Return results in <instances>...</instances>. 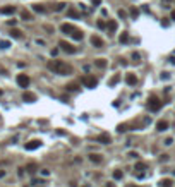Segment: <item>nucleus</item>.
I'll return each instance as SVG.
<instances>
[{"mask_svg":"<svg viewBox=\"0 0 175 187\" xmlns=\"http://www.w3.org/2000/svg\"><path fill=\"white\" fill-rule=\"evenodd\" d=\"M65 5H67V3L60 2V3H57V5H55V9H53V10H55V12H60V10H64V9H65Z\"/></svg>","mask_w":175,"mask_h":187,"instance_id":"nucleus-26","label":"nucleus"},{"mask_svg":"<svg viewBox=\"0 0 175 187\" xmlns=\"http://www.w3.org/2000/svg\"><path fill=\"white\" fill-rule=\"evenodd\" d=\"M160 160H161V161H167V160H168V154H161Z\"/></svg>","mask_w":175,"mask_h":187,"instance_id":"nucleus-38","label":"nucleus"},{"mask_svg":"<svg viewBox=\"0 0 175 187\" xmlns=\"http://www.w3.org/2000/svg\"><path fill=\"white\" fill-rule=\"evenodd\" d=\"M129 158H137V153H134V151H131V153H129Z\"/></svg>","mask_w":175,"mask_h":187,"instance_id":"nucleus-39","label":"nucleus"},{"mask_svg":"<svg viewBox=\"0 0 175 187\" xmlns=\"http://www.w3.org/2000/svg\"><path fill=\"white\" fill-rule=\"evenodd\" d=\"M17 84H19V88H28L29 86V77L26 74H19L17 75Z\"/></svg>","mask_w":175,"mask_h":187,"instance_id":"nucleus-5","label":"nucleus"},{"mask_svg":"<svg viewBox=\"0 0 175 187\" xmlns=\"http://www.w3.org/2000/svg\"><path fill=\"white\" fill-rule=\"evenodd\" d=\"M21 17L24 19V21H33V16H31L28 10H22V12H21Z\"/></svg>","mask_w":175,"mask_h":187,"instance_id":"nucleus-21","label":"nucleus"},{"mask_svg":"<svg viewBox=\"0 0 175 187\" xmlns=\"http://www.w3.org/2000/svg\"><path fill=\"white\" fill-rule=\"evenodd\" d=\"M167 129H168V122L167 120H158L156 122V131L158 132H165Z\"/></svg>","mask_w":175,"mask_h":187,"instance_id":"nucleus-9","label":"nucleus"},{"mask_svg":"<svg viewBox=\"0 0 175 187\" xmlns=\"http://www.w3.org/2000/svg\"><path fill=\"white\" fill-rule=\"evenodd\" d=\"M39 146H41V141H38V139H35V141H29L24 148H26V151H35L38 150Z\"/></svg>","mask_w":175,"mask_h":187,"instance_id":"nucleus-6","label":"nucleus"},{"mask_svg":"<svg viewBox=\"0 0 175 187\" xmlns=\"http://www.w3.org/2000/svg\"><path fill=\"white\" fill-rule=\"evenodd\" d=\"M22 100H24V101H28V103H35V101H36V94L26 91V93L22 94Z\"/></svg>","mask_w":175,"mask_h":187,"instance_id":"nucleus-13","label":"nucleus"},{"mask_svg":"<svg viewBox=\"0 0 175 187\" xmlns=\"http://www.w3.org/2000/svg\"><path fill=\"white\" fill-rule=\"evenodd\" d=\"M84 187H88V186H84Z\"/></svg>","mask_w":175,"mask_h":187,"instance_id":"nucleus-47","label":"nucleus"},{"mask_svg":"<svg viewBox=\"0 0 175 187\" xmlns=\"http://www.w3.org/2000/svg\"><path fill=\"white\" fill-rule=\"evenodd\" d=\"M16 12V7L14 5H5V7H0V14L2 16H10Z\"/></svg>","mask_w":175,"mask_h":187,"instance_id":"nucleus-7","label":"nucleus"},{"mask_svg":"<svg viewBox=\"0 0 175 187\" xmlns=\"http://www.w3.org/2000/svg\"><path fill=\"white\" fill-rule=\"evenodd\" d=\"M48 69L53 72V74H58V75H67L72 72V67L67 65L65 62L62 60H50L48 62Z\"/></svg>","mask_w":175,"mask_h":187,"instance_id":"nucleus-1","label":"nucleus"},{"mask_svg":"<svg viewBox=\"0 0 175 187\" xmlns=\"http://www.w3.org/2000/svg\"><path fill=\"white\" fill-rule=\"evenodd\" d=\"M67 17L71 19H79V14L74 10V9H67Z\"/></svg>","mask_w":175,"mask_h":187,"instance_id":"nucleus-18","label":"nucleus"},{"mask_svg":"<svg viewBox=\"0 0 175 187\" xmlns=\"http://www.w3.org/2000/svg\"><path fill=\"white\" fill-rule=\"evenodd\" d=\"M82 84H84L86 88H89V89H95L98 86V81L93 77V75H84V77H82Z\"/></svg>","mask_w":175,"mask_h":187,"instance_id":"nucleus-2","label":"nucleus"},{"mask_svg":"<svg viewBox=\"0 0 175 187\" xmlns=\"http://www.w3.org/2000/svg\"><path fill=\"white\" fill-rule=\"evenodd\" d=\"M118 41H120V43H127V41H129V33L124 31V33L120 35V38H118Z\"/></svg>","mask_w":175,"mask_h":187,"instance_id":"nucleus-22","label":"nucleus"},{"mask_svg":"<svg viewBox=\"0 0 175 187\" xmlns=\"http://www.w3.org/2000/svg\"><path fill=\"white\" fill-rule=\"evenodd\" d=\"M96 141L100 143V144H110V143H112V139H110L108 134H101V136H98Z\"/></svg>","mask_w":175,"mask_h":187,"instance_id":"nucleus-12","label":"nucleus"},{"mask_svg":"<svg viewBox=\"0 0 175 187\" xmlns=\"http://www.w3.org/2000/svg\"><path fill=\"white\" fill-rule=\"evenodd\" d=\"M131 16H132L134 19H137V16H139V10H137L136 7H134V9H131Z\"/></svg>","mask_w":175,"mask_h":187,"instance_id":"nucleus-30","label":"nucleus"},{"mask_svg":"<svg viewBox=\"0 0 175 187\" xmlns=\"http://www.w3.org/2000/svg\"><path fill=\"white\" fill-rule=\"evenodd\" d=\"M35 170H36V165H35V163H31V165H28V172H31V173H33Z\"/></svg>","mask_w":175,"mask_h":187,"instance_id":"nucleus-34","label":"nucleus"},{"mask_svg":"<svg viewBox=\"0 0 175 187\" xmlns=\"http://www.w3.org/2000/svg\"><path fill=\"white\" fill-rule=\"evenodd\" d=\"M95 65H96L98 69H105L107 67V60L105 58H96L95 60Z\"/></svg>","mask_w":175,"mask_h":187,"instance_id":"nucleus-15","label":"nucleus"},{"mask_svg":"<svg viewBox=\"0 0 175 187\" xmlns=\"http://www.w3.org/2000/svg\"><path fill=\"white\" fill-rule=\"evenodd\" d=\"M132 58H134V60H136V62H139V60H141V55H139V53H136V52H134V53H132Z\"/></svg>","mask_w":175,"mask_h":187,"instance_id":"nucleus-36","label":"nucleus"},{"mask_svg":"<svg viewBox=\"0 0 175 187\" xmlns=\"http://www.w3.org/2000/svg\"><path fill=\"white\" fill-rule=\"evenodd\" d=\"M167 2H170V0H167Z\"/></svg>","mask_w":175,"mask_h":187,"instance_id":"nucleus-46","label":"nucleus"},{"mask_svg":"<svg viewBox=\"0 0 175 187\" xmlns=\"http://www.w3.org/2000/svg\"><path fill=\"white\" fill-rule=\"evenodd\" d=\"M168 77H170V75L167 74V72H163V74H161V79H168Z\"/></svg>","mask_w":175,"mask_h":187,"instance_id":"nucleus-43","label":"nucleus"},{"mask_svg":"<svg viewBox=\"0 0 175 187\" xmlns=\"http://www.w3.org/2000/svg\"><path fill=\"white\" fill-rule=\"evenodd\" d=\"M33 10H35V12H39V14H43V12H45V7H43V5H39V3H33Z\"/></svg>","mask_w":175,"mask_h":187,"instance_id":"nucleus-20","label":"nucleus"},{"mask_svg":"<svg viewBox=\"0 0 175 187\" xmlns=\"http://www.w3.org/2000/svg\"><path fill=\"white\" fill-rule=\"evenodd\" d=\"M125 131H127V125H124V124H120L117 127V132H125Z\"/></svg>","mask_w":175,"mask_h":187,"instance_id":"nucleus-31","label":"nucleus"},{"mask_svg":"<svg viewBox=\"0 0 175 187\" xmlns=\"http://www.w3.org/2000/svg\"><path fill=\"white\" fill-rule=\"evenodd\" d=\"M60 31H62V33H65V35H72V33L76 31V28H74L72 24H67V22H65V24H62V26H60Z\"/></svg>","mask_w":175,"mask_h":187,"instance_id":"nucleus-8","label":"nucleus"},{"mask_svg":"<svg viewBox=\"0 0 175 187\" xmlns=\"http://www.w3.org/2000/svg\"><path fill=\"white\" fill-rule=\"evenodd\" d=\"M71 36L74 38V39H76V41H81V39H82V38H84V33H82V31H79V29H76V31H74V33H72V35H71Z\"/></svg>","mask_w":175,"mask_h":187,"instance_id":"nucleus-16","label":"nucleus"},{"mask_svg":"<svg viewBox=\"0 0 175 187\" xmlns=\"http://www.w3.org/2000/svg\"><path fill=\"white\" fill-rule=\"evenodd\" d=\"M118 17L125 19V17H127V12H125V10H122V9H118Z\"/></svg>","mask_w":175,"mask_h":187,"instance_id":"nucleus-32","label":"nucleus"},{"mask_svg":"<svg viewBox=\"0 0 175 187\" xmlns=\"http://www.w3.org/2000/svg\"><path fill=\"white\" fill-rule=\"evenodd\" d=\"M96 26H98V28H100V29H105V28H107V24H105V21H98V22H96Z\"/></svg>","mask_w":175,"mask_h":187,"instance_id":"nucleus-33","label":"nucleus"},{"mask_svg":"<svg viewBox=\"0 0 175 187\" xmlns=\"http://www.w3.org/2000/svg\"><path fill=\"white\" fill-rule=\"evenodd\" d=\"M148 107H149V110H153V112H158L161 107H163V101H160L156 96H153L151 100H149V103H148Z\"/></svg>","mask_w":175,"mask_h":187,"instance_id":"nucleus-3","label":"nucleus"},{"mask_svg":"<svg viewBox=\"0 0 175 187\" xmlns=\"http://www.w3.org/2000/svg\"><path fill=\"white\" fill-rule=\"evenodd\" d=\"M41 175H45V177H48V175H50V170H41Z\"/></svg>","mask_w":175,"mask_h":187,"instance_id":"nucleus-37","label":"nucleus"},{"mask_svg":"<svg viewBox=\"0 0 175 187\" xmlns=\"http://www.w3.org/2000/svg\"><path fill=\"white\" fill-rule=\"evenodd\" d=\"M105 187H115V184H112V182H108V184H107V186Z\"/></svg>","mask_w":175,"mask_h":187,"instance_id":"nucleus-44","label":"nucleus"},{"mask_svg":"<svg viewBox=\"0 0 175 187\" xmlns=\"http://www.w3.org/2000/svg\"><path fill=\"white\" fill-rule=\"evenodd\" d=\"M160 187H172V180H170V179H163V180L160 182Z\"/></svg>","mask_w":175,"mask_h":187,"instance_id":"nucleus-23","label":"nucleus"},{"mask_svg":"<svg viewBox=\"0 0 175 187\" xmlns=\"http://www.w3.org/2000/svg\"><path fill=\"white\" fill-rule=\"evenodd\" d=\"M10 36L16 38V39H21V38H22V33H21L19 29H12V31H10Z\"/></svg>","mask_w":175,"mask_h":187,"instance_id":"nucleus-19","label":"nucleus"},{"mask_svg":"<svg viewBox=\"0 0 175 187\" xmlns=\"http://www.w3.org/2000/svg\"><path fill=\"white\" fill-rule=\"evenodd\" d=\"M118 81H120V75L118 74H115L113 75V77H112V79H110V82H108V86H115L117 82H118Z\"/></svg>","mask_w":175,"mask_h":187,"instance_id":"nucleus-24","label":"nucleus"},{"mask_svg":"<svg viewBox=\"0 0 175 187\" xmlns=\"http://www.w3.org/2000/svg\"><path fill=\"white\" fill-rule=\"evenodd\" d=\"M45 29H46V31H50V33H53V28H52V26H45Z\"/></svg>","mask_w":175,"mask_h":187,"instance_id":"nucleus-40","label":"nucleus"},{"mask_svg":"<svg viewBox=\"0 0 175 187\" xmlns=\"http://www.w3.org/2000/svg\"><path fill=\"white\" fill-rule=\"evenodd\" d=\"M65 89H67V91H76V89H77V84H74V82H72V84H67Z\"/></svg>","mask_w":175,"mask_h":187,"instance_id":"nucleus-28","label":"nucleus"},{"mask_svg":"<svg viewBox=\"0 0 175 187\" xmlns=\"http://www.w3.org/2000/svg\"><path fill=\"white\" fill-rule=\"evenodd\" d=\"M122 177H124V172H122V170H115V172H113V179H115V180H120Z\"/></svg>","mask_w":175,"mask_h":187,"instance_id":"nucleus-25","label":"nucleus"},{"mask_svg":"<svg viewBox=\"0 0 175 187\" xmlns=\"http://www.w3.org/2000/svg\"><path fill=\"white\" fill-rule=\"evenodd\" d=\"M125 82H127L129 86H136V84H137V77L134 74H131V72H129V74L125 75Z\"/></svg>","mask_w":175,"mask_h":187,"instance_id":"nucleus-14","label":"nucleus"},{"mask_svg":"<svg viewBox=\"0 0 175 187\" xmlns=\"http://www.w3.org/2000/svg\"><path fill=\"white\" fill-rule=\"evenodd\" d=\"M172 143H174L172 137H167V139H165V146H172Z\"/></svg>","mask_w":175,"mask_h":187,"instance_id":"nucleus-35","label":"nucleus"},{"mask_svg":"<svg viewBox=\"0 0 175 187\" xmlns=\"http://www.w3.org/2000/svg\"><path fill=\"white\" fill-rule=\"evenodd\" d=\"M91 45H93L95 48H103L105 43H103V39L100 36H91Z\"/></svg>","mask_w":175,"mask_h":187,"instance_id":"nucleus-10","label":"nucleus"},{"mask_svg":"<svg viewBox=\"0 0 175 187\" xmlns=\"http://www.w3.org/2000/svg\"><path fill=\"white\" fill-rule=\"evenodd\" d=\"M117 28H118L117 21H113V19H110V21H108V24H107V29H108V33H110V35H113V33L117 31Z\"/></svg>","mask_w":175,"mask_h":187,"instance_id":"nucleus-11","label":"nucleus"},{"mask_svg":"<svg viewBox=\"0 0 175 187\" xmlns=\"http://www.w3.org/2000/svg\"><path fill=\"white\" fill-rule=\"evenodd\" d=\"M170 19H172V21H175V10H172V12H170Z\"/></svg>","mask_w":175,"mask_h":187,"instance_id":"nucleus-41","label":"nucleus"},{"mask_svg":"<svg viewBox=\"0 0 175 187\" xmlns=\"http://www.w3.org/2000/svg\"><path fill=\"white\" fill-rule=\"evenodd\" d=\"M89 161H93V163H101V156L96 154V153H91V154H89Z\"/></svg>","mask_w":175,"mask_h":187,"instance_id":"nucleus-17","label":"nucleus"},{"mask_svg":"<svg viewBox=\"0 0 175 187\" xmlns=\"http://www.w3.org/2000/svg\"><path fill=\"white\" fill-rule=\"evenodd\" d=\"M58 46H60L64 52H67V53H76V52H77V48H74L71 43H67V41H64V39L58 43Z\"/></svg>","mask_w":175,"mask_h":187,"instance_id":"nucleus-4","label":"nucleus"},{"mask_svg":"<svg viewBox=\"0 0 175 187\" xmlns=\"http://www.w3.org/2000/svg\"><path fill=\"white\" fill-rule=\"evenodd\" d=\"M91 2H93V5H100L101 3V0H91Z\"/></svg>","mask_w":175,"mask_h":187,"instance_id":"nucleus-42","label":"nucleus"},{"mask_svg":"<svg viewBox=\"0 0 175 187\" xmlns=\"http://www.w3.org/2000/svg\"><path fill=\"white\" fill-rule=\"evenodd\" d=\"M134 170H146V163H136V167H134Z\"/></svg>","mask_w":175,"mask_h":187,"instance_id":"nucleus-29","label":"nucleus"},{"mask_svg":"<svg viewBox=\"0 0 175 187\" xmlns=\"http://www.w3.org/2000/svg\"><path fill=\"white\" fill-rule=\"evenodd\" d=\"M9 46H10V41H5V39L0 41V48H2V50H7Z\"/></svg>","mask_w":175,"mask_h":187,"instance_id":"nucleus-27","label":"nucleus"},{"mask_svg":"<svg viewBox=\"0 0 175 187\" xmlns=\"http://www.w3.org/2000/svg\"><path fill=\"white\" fill-rule=\"evenodd\" d=\"M3 175H5V170H0V179H2Z\"/></svg>","mask_w":175,"mask_h":187,"instance_id":"nucleus-45","label":"nucleus"}]
</instances>
